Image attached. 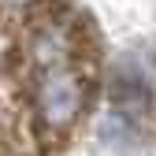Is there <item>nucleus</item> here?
<instances>
[{"label": "nucleus", "instance_id": "obj_1", "mask_svg": "<svg viewBox=\"0 0 156 156\" xmlns=\"http://www.w3.org/2000/svg\"><path fill=\"white\" fill-rule=\"evenodd\" d=\"M78 101H82L78 82H74L67 71H52V74L45 78V89H41L45 119H52V123H67L71 115L78 112Z\"/></svg>", "mask_w": 156, "mask_h": 156}]
</instances>
